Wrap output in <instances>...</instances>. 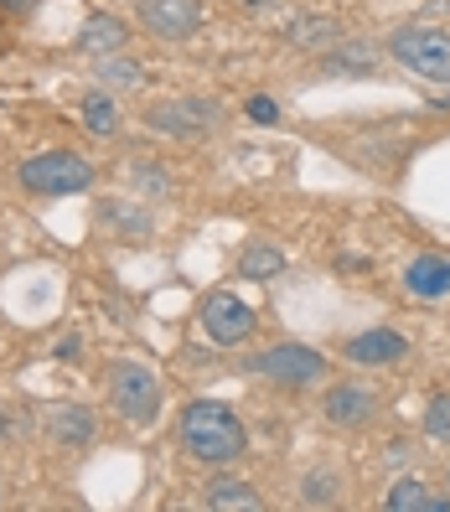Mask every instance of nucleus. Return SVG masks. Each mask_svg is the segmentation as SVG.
<instances>
[{
    "label": "nucleus",
    "mask_w": 450,
    "mask_h": 512,
    "mask_svg": "<svg viewBox=\"0 0 450 512\" xmlns=\"http://www.w3.org/2000/svg\"><path fill=\"white\" fill-rule=\"evenodd\" d=\"M182 450L192 461H202V466H228V461H238L249 450V430H244V419H238L228 404H218V399H192L187 409H182Z\"/></svg>",
    "instance_id": "obj_1"
},
{
    "label": "nucleus",
    "mask_w": 450,
    "mask_h": 512,
    "mask_svg": "<svg viewBox=\"0 0 450 512\" xmlns=\"http://www.w3.org/2000/svg\"><path fill=\"white\" fill-rule=\"evenodd\" d=\"M21 187L32 197H68L94 187V161L78 150H42V156L21 161Z\"/></svg>",
    "instance_id": "obj_2"
},
{
    "label": "nucleus",
    "mask_w": 450,
    "mask_h": 512,
    "mask_svg": "<svg viewBox=\"0 0 450 512\" xmlns=\"http://www.w3.org/2000/svg\"><path fill=\"white\" fill-rule=\"evenodd\" d=\"M109 404L135 430L156 425V414H161V378L150 373L145 363H114V373H109Z\"/></svg>",
    "instance_id": "obj_3"
},
{
    "label": "nucleus",
    "mask_w": 450,
    "mask_h": 512,
    "mask_svg": "<svg viewBox=\"0 0 450 512\" xmlns=\"http://www.w3.org/2000/svg\"><path fill=\"white\" fill-rule=\"evenodd\" d=\"M388 52L409 73L430 83H450V32H440V26H404V32L388 37Z\"/></svg>",
    "instance_id": "obj_4"
},
{
    "label": "nucleus",
    "mask_w": 450,
    "mask_h": 512,
    "mask_svg": "<svg viewBox=\"0 0 450 512\" xmlns=\"http://www.w3.org/2000/svg\"><path fill=\"white\" fill-rule=\"evenodd\" d=\"M254 373L269 378V383H285V388H306L326 373V357L311 352V347H300V342H280V347H269L254 357Z\"/></svg>",
    "instance_id": "obj_5"
},
{
    "label": "nucleus",
    "mask_w": 450,
    "mask_h": 512,
    "mask_svg": "<svg viewBox=\"0 0 450 512\" xmlns=\"http://www.w3.org/2000/svg\"><path fill=\"white\" fill-rule=\"evenodd\" d=\"M202 331H207L218 347H238V342L254 331V306H244V300L228 295V290L207 295V300H202Z\"/></svg>",
    "instance_id": "obj_6"
},
{
    "label": "nucleus",
    "mask_w": 450,
    "mask_h": 512,
    "mask_svg": "<svg viewBox=\"0 0 450 512\" xmlns=\"http://www.w3.org/2000/svg\"><path fill=\"white\" fill-rule=\"evenodd\" d=\"M140 26L161 42H187L202 26V0H140Z\"/></svg>",
    "instance_id": "obj_7"
},
{
    "label": "nucleus",
    "mask_w": 450,
    "mask_h": 512,
    "mask_svg": "<svg viewBox=\"0 0 450 512\" xmlns=\"http://www.w3.org/2000/svg\"><path fill=\"white\" fill-rule=\"evenodd\" d=\"M373 414H378V394H373L368 383H337L332 394H326V419H332V425H342V430L368 425Z\"/></svg>",
    "instance_id": "obj_8"
},
{
    "label": "nucleus",
    "mask_w": 450,
    "mask_h": 512,
    "mask_svg": "<svg viewBox=\"0 0 450 512\" xmlns=\"http://www.w3.org/2000/svg\"><path fill=\"white\" fill-rule=\"evenodd\" d=\"M409 352V342L399 337V331H357V337L347 342V357L357 368H383V363H399V357Z\"/></svg>",
    "instance_id": "obj_9"
},
{
    "label": "nucleus",
    "mask_w": 450,
    "mask_h": 512,
    "mask_svg": "<svg viewBox=\"0 0 450 512\" xmlns=\"http://www.w3.org/2000/svg\"><path fill=\"white\" fill-rule=\"evenodd\" d=\"M404 290L419 295V300L450 295V259H445V254H419V259L404 269Z\"/></svg>",
    "instance_id": "obj_10"
},
{
    "label": "nucleus",
    "mask_w": 450,
    "mask_h": 512,
    "mask_svg": "<svg viewBox=\"0 0 450 512\" xmlns=\"http://www.w3.org/2000/svg\"><path fill=\"white\" fill-rule=\"evenodd\" d=\"M130 42V26L119 21V16H104V11H94L83 21V32H78V47L88 52V57H104V52H119Z\"/></svg>",
    "instance_id": "obj_11"
},
{
    "label": "nucleus",
    "mask_w": 450,
    "mask_h": 512,
    "mask_svg": "<svg viewBox=\"0 0 450 512\" xmlns=\"http://www.w3.org/2000/svg\"><path fill=\"white\" fill-rule=\"evenodd\" d=\"M383 507L388 512H450V497H435L425 481H394L388 487V497H383Z\"/></svg>",
    "instance_id": "obj_12"
},
{
    "label": "nucleus",
    "mask_w": 450,
    "mask_h": 512,
    "mask_svg": "<svg viewBox=\"0 0 450 512\" xmlns=\"http://www.w3.org/2000/svg\"><path fill=\"white\" fill-rule=\"evenodd\" d=\"M207 507H218V512H259L264 497L249 487V481L223 476V481H213V487H207Z\"/></svg>",
    "instance_id": "obj_13"
},
{
    "label": "nucleus",
    "mask_w": 450,
    "mask_h": 512,
    "mask_svg": "<svg viewBox=\"0 0 450 512\" xmlns=\"http://www.w3.org/2000/svg\"><path fill=\"white\" fill-rule=\"evenodd\" d=\"M238 275L244 280H275V275H285V254L275 244H249L244 259H238Z\"/></svg>",
    "instance_id": "obj_14"
},
{
    "label": "nucleus",
    "mask_w": 450,
    "mask_h": 512,
    "mask_svg": "<svg viewBox=\"0 0 450 512\" xmlns=\"http://www.w3.org/2000/svg\"><path fill=\"white\" fill-rule=\"evenodd\" d=\"M78 114H83V130H88V135H99V140L119 130V109H114L109 94H83Z\"/></svg>",
    "instance_id": "obj_15"
},
{
    "label": "nucleus",
    "mask_w": 450,
    "mask_h": 512,
    "mask_svg": "<svg viewBox=\"0 0 450 512\" xmlns=\"http://www.w3.org/2000/svg\"><path fill=\"white\" fill-rule=\"evenodd\" d=\"M52 435H57V445L94 440V414L88 409H52Z\"/></svg>",
    "instance_id": "obj_16"
},
{
    "label": "nucleus",
    "mask_w": 450,
    "mask_h": 512,
    "mask_svg": "<svg viewBox=\"0 0 450 512\" xmlns=\"http://www.w3.org/2000/svg\"><path fill=\"white\" fill-rule=\"evenodd\" d=\"M337 32H342V26H337L332 16H306V21L290 26V42H295V47H332Z\"/></svg>",
    "instance_id": "obj_17"
},
{
    "label": "nucleus",
    "mask_w": 450,
    "mask_h": 512,
    "mask_svg": "<svg viewBox=\"0 0 450 512\" xmlns=\"http://www.w3.org/2000/svg\"><path fill=\"white\" fill-rule=\"evenodd\" d=\"M94 68H99V78L109 83V88H140V63H130V57H119V52H104V57H94Z\"/></svg>",
    "instance_id": "obj_18"
},
{
    "label": "nucleus",
    "mask_w": 450,
    "mask_h": 512,
    "mask_svg": "<svg viewBox=\"0 0 450 512\" xmlns=\"http://www.w3.org/2000/svg\"><path fill=\"white\" fill-rule=\"evenodd\" d=\"M425 435L440 440V445H450V394H435V399H430V409H425Z\"/></svg>",
    "instance_id": "obj_19"
},
{
    "label": "nucleus",
    "mask_w": 450,
    "mask_h": 512,
    "mask_svg": "<svg viewBox=\"0 0 450 512\" xmlns=\"http://www.w3.org/2000/svg\"><path fill=\"white\" fill-rule=\"evenodd\" d=\"M306 502H311V507H321V502L332 507V502H337V476H326V481L311 476V481H306Z\"/></svg>",
    "instance_id": "obj_20"
},
{
    "label": "nucleus",
    "mask_w": 450,
    "mask_h": 512,
    "mask_svg": "<svg viewBox=\"0 0 450 512\" xmlns=\"http://www.w3.org/2000/svg\"><path fill=\"white\" fill-rule=\"evenodd\" d=\"M249 114L259 119V125H275V99H264V94H259V99H249Z\"/></svg>",
    "instance_id": "obj_21"
},
{
    "label": "nucleus",
    "mask_w": 450,
    "mask_h": 512,
    "mask_svg": "<svg viewBox=\"0 0 450 512\" xmlns=\"http://www.w3.org/2000/svg\"><path fill=\"white\" fill-rule=\"evenodd\" d=\"M0 6H11V11H26V6H42V0H0Z\"/></svg>",
    "instance_id": "obj_22"
},
{
    "label": "nucleus",
    "mask_w": 450,
    "mask_h": 512,
    "mask_svg": "<svg viewBox=\"0 0 450 512\" xmlns=\"http://www.w3.org/2000/svg\"><path fill=\"white\" fill-rule=\"evenodd\" d=\"M0 440H6V414H0Z\"/></svg>",
    "instance_id": "obj_23"
},
{
    "label": "nucleus",
    "mask_w": 450,
    "mask_h": 512,
    "mask_svg": "<svg viewBox=\"0 0 450 512\" xmlns=\"http://www.w3.org/2000/svg\"><path fill=\"white\" fill-rule=\"evenodd\" d=\"M244 6H269V0H244Z\"/></svg>",
    "instance_id": "obj_24"
}]
</instances>
